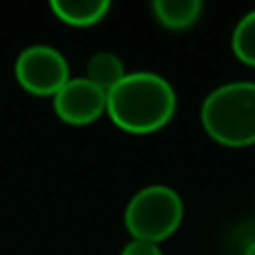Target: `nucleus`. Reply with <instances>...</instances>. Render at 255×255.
Segmentation results:
<instances>
[{
  "label": "nucleus",
  "mask_w": 255,
  "mask_h": 255,
  "mask_svg": "<svg viewBox=\"0 0 255 255\" xmlns=\"http://www.w3.org/2000/svg\"><path fill=\"white\" fill-rule=\"evenodd\" d=\"M54 112L70 126H90L106 115L108 92L85 76H70L65 85L52 97Z\"/></svg>",
  "instance_id": "nucleus-5"
},
{
  "label": "nucleus",
  "mask_w": 255,
  "mask_h": 255,
  "mask_svg": "<svg viewBox=\"0 0 255 255\" xmlns=\"http://www.w3.org/2000/svg\"><path fill=\"white\" fill-rule=\"evenodd\" d=\"M242 255H255V240H253L251 244H249L247 249H244V253H242Z\"/></svg>",
  "instance_id": "nucleus-11"
},
{
  "label": "nucleus",
  "mask_w": 255,
  "mask_h": 255,
  "mask_svg": "<svg viewBox=\"0 0 255 255\" xmlns=\"http://www.w3.org/2000/svg\"><path fill=\"white\" fill-rule=\"evenodd\" d=\"M204 4L199 0H154L152 13L166 29H188L202 16Z\"/></svg>",
  "instance_id": "nucleus-7"
},
{
  "label": "nucleus",
  "mask_w": 255,
  "mask_h": 255,
  "mask_svg": "<svg viewBox=\"0 0 255 255\" xmlns=\"http://www.w3.org/2000/svg\"><path fill=\"white\" fill-rule=\"evenodd\" d=\"M202 128L226 148L255 145V83L233 81L215 88L199 108Z\"/></svg>",
  "instance_id": "nucleus-2"
},
{
  "label": "nucleus",
  "mask_w": 255,
  "mask_h": 255,
  "mask_svg": "<svg viewBox=\"0 0 255 255\" xmlns=\"http://www.w3.org/2000/svg\"><path fill=\"white\" fill-rule=\"evenodd\" d=\"M177 94L157 72H128L108 92L106 115L119 130L130 134H152L172 121Z\"/></svg>",
  "instance_id": "nucleus-1"
},
{
  "label": "nucleus",
  "mask_w": 255,
  "mask_h": 255,
  "mask_svg": "<svg viewBox=\"0 0 255 255\" xmlns=\"http://www.w3.org/2000/svg\"><path fill=\"white\" fill-rule=\"evenodd\" d=\"M121 255H163L159 244L152 242H143V240H130L124 247Z\"/></svg>",
  "instance_id": "nucleus-10"
},
{
  "label": "nucleus",
  "mask_w": 255,
  "mask_h": 255,
  "mask_svg": "<svg viewBox=\"0 0 255 255\" xmlns=\"http://www.w3.org/2000/svg\"><path fill=\"white\" fill-rule=\"evenodd\" d=\"M184 222V202L170 186L154 184L134 193L124 211V224L132 240L159 244L172 238Z\"/></svg>",
  "instance_id": "nucleus-3"
},
{
  "label": "nucleus",
  "mask_w": 255,
  "mask_h": 255,
  "mask_svg": "<svg viewBox=\"0 0 255 255\" xmlns=\"http://www.w3.org/2000/svg\"><path fill=\"white\" fill-rule=\"evenodd\" d=\"M13 74L20 88L36 97H54L70 81L67 58L52 45H29L16 56Z\"/></svg>",
  "instance_id": "nucleus-4"
},
{
  "label": "nucleus",
  "mask_w": 255,
  "mask_h": 255,
  "mask_svg": "<svg viewBox=\"0 0 255 255\" xmlns=\"http://www.w3.org/2000/svg\"><path fill=\"white\" fill-rule=\"evenodd\" d=\"M231 47L240 63L255 67V9L244 18H240V22L235 25L233 36H231Z\"/></svg>",
  "instance_id": "nucleus-9"
},
{
  "label": "nucleus",
  "mask_w": 255,
  "mask_h": 255,
  "mask_svg": "<svg viewBox=\"0 0 255 255\" xmlns=\"http://www.w3.org/2000/svg\"><path fill=\"white\" fill-rule=\"evenodd\" d=\"M128 74L126 65L115 52H97L88 58L85 65V79L92 81L101 90L110 92L117 83Z\"/></svg>",
  "instance_id": "nucleus-8"
},
{
  "label": "nucleus",
  "mask_w": 255,
  "mask_h": 255,
  "mask_svg": "<svg viewBox=\"0 0 255 255\" xmlns=\"http://www.w3.org/2000/svg\"><path fill=\"white\" fill-rule=\"evenodd\" d=\"M49 9L61 22L72 27L97 25L110 11L108 0H52Z\"/></svg>",
  "instance_id": "nucleus-6"
}]
</instances>
